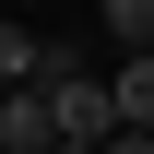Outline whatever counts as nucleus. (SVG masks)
Listing matches in <instances>:
<instances>
[{
	"instance_id": "1",
	"label": "nucleus",
	"mask_w": 154,
	"mask_h": 154,
	"mask_svg": "<svg viewBox=\"0 0 154 154\" xmlns=\"http://www.w3.org/2000/svg\"><path fill=\"white\" fill-rule=\"evenodd\" d=\"M48 119H59V142H119V107H107V83L83 71V59H48Z\"/></svg>"
},
{
	"instance_id": "4",
	"label": "nucleus",
	"mask_w": 154,
	"mask_h": 154,
	"mask_svg": "<svg viewBox=\"0 0 154 154\" xmlns=\"http://www.w3.org/2000/svg\"><path fill=\"white\" fill-rule=\"evenodd\" d=\"M36 71V24H0V83H24Z\"/></svg>"
},
{
	"instance_id": "6",
	"label": "nucleus",
	"mask_w": 154,
	"mask_h": 154,
	"mask_svg": "<svg viewBox=\"0 0 154 154\" xmlns=\"http://www.w3.org/2000/svg\"><path fill=\"white\" fill-rule=\"evenodd\" d=\"M24 12H48V0H24Z\"/></svg>"
},
{
	"instance_id": "5",
	"label": "nucleus",
	"mask_w": 154,
	"mask_h": 154,
	"mask_svg": "<svg viewBox=\"0 0 154 154\" xmlns=\"http://www.w3.org/2000/svg\"><path fill=\"white\" fill-rule=\"evenodd\" d=\"M131 48H154V24H142V36H131Z\"/></svg>"
},
{
	"instance_id": "3",
	"label": "nucleus",
	"mask_w": 154,
	"mask_h": 154,
	"mask_svg": "<svg viewBox=\"0 0 154 154\" xmlns=\"http://www.w3.org/2000/svg\"><path fill=\"white\" fill-rule=\"evenodd\" d=\"M59 142V119H48V83L24 71V83H0V154H48Z\"/></svg>"
},
{
	"instance_id": "2",
	"label": "nucleus",
	"mask_w": 154,
	"mask_h": 154,
	"mask_svg": "<svg viewBox=\"0 0 154 154\" xmlns=\"http://www.w3.org/2000/svg\"><path fill=\"white\" fill-rule=\"evenodd\" d=\"M107 107H119V142L154 154V48H131V59L107 71Z\"/></svg>"
}]
</instances>
